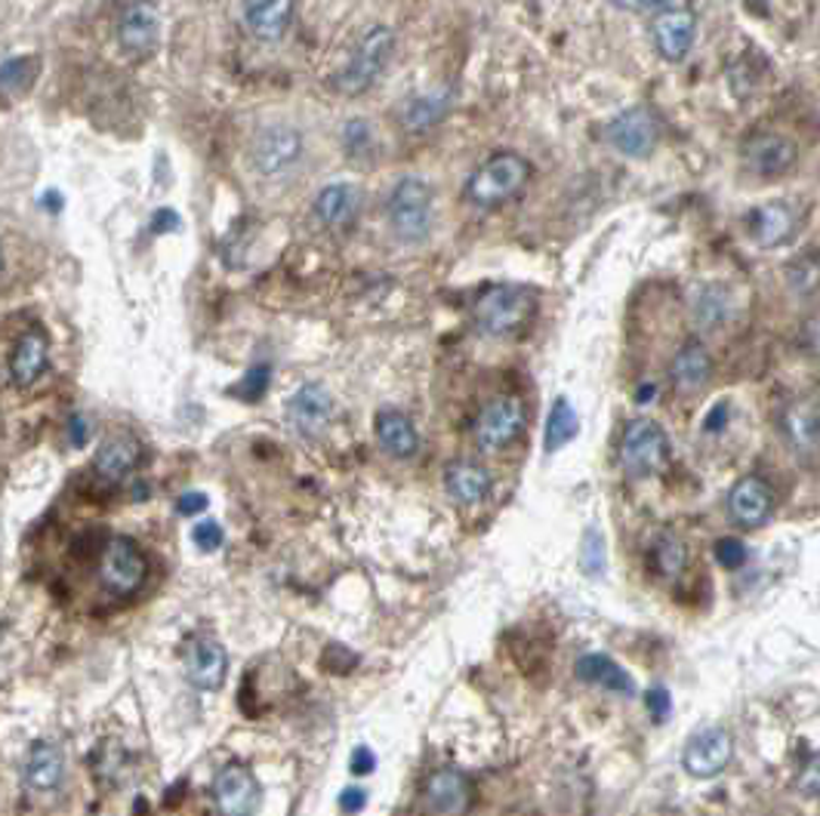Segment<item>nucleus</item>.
Segmentation results:
<instances>
[{
  "label": "nucleus",
  "mask_w": 820,
  "mask_h": 816,
  "mask_svg": "<svg viewBox=\"0 0 820 816\" xmlns=\"http://www.w3.org/2000/svg\"><path fill=\"white\" fill-rule=\"evenodd\" d=\"M531 161L518 152H496L466 182V201L478 209H496L518 197L531 182Z\"/></svg>",
  "instance_id": "f257e3e1"
},
{
  "label": "nucleus",
  "mask_w": 820,
  "mask_h": 816,
  "mask_svg": "<svg viewBox=\"0 0 820 816\" xmlns=\"http://www.w3.org/2000/svg\"><path fill=\"white\" fill-rule=\"evenodd\" d=\"M436 197L420 176H404L386 197V226L404 244H420L432 231Z\"/></svg>",
  "instance_id": "f03ea898"
},
{
  "label": "nucleus",
  "mask_w": 820,
  "mask_h": 816,
  "mask_svg": "<svg viewBox=\"0 0 820 816\" xmlns=\"http://www.w3.org/2000/svg\"><path fill=\"white\" fill-rule=\"evenodd\" d=\"M395 50V31L389 25H374L367 28L358 43L352 47V53L345 59V65L333 75V90L343 95H362L367 93L382 68L389 65Z\"/></svg>",
  "instance_id": "7ed1b4c3"
},
{
  "label": "nucleus",
  "mask_w": 820,
  "mask_h": 816,
  "mask_svg": "<svg viewBox=\"0 0 820 816\" xmlns=\"http://www.w3.org/2000/svg\"><path fill=\"white\" fill-rule=\"evenodd\" d=\"M534 308L537 296L525 286H488L476 299V323L488 336H513L525 323H531Z\"/></svg>",
  "instance_id": "20e7f679"
},
{
  "label": "nucleus",
  "mask_w": 820,
  "mask_h": 816,
  "mask_svg": "<svg viewBox=\"0 0 820 816\" xmlns=\"http://www.w3.org/2000/svg\"><path fill=\"white\" fill-rule=\"evenodd\" d=\"M303 133L293 124H268L250 142V167L266 179L285 176L287 170L297 167V161L303 157Z\"/></svg>",
  "instance_id": "39448f33"
},
{
  "label": "nucleus",
  "mask_w": 820,
  "mask_h": 816,
  "mask_svg": "<svg viewBox=\"0 0 820 816\" xmlns=\"http://www.w3.org/2000/svg\"><path fill=\"white\" fill-rule=\"evenodd\" d=\"M667 454V432H664L654 419H632L630 425H627V432H623V444H620L623 469H627L632 477H648L664 469Z\"/></svg>",
  "instance_id": "423d86ee"
},
{
  "label": "nucleus",
  "mask_w": 820,
  "mask_h": 816,
  "mask_svg": "<svg viewBox=\"0 0 820 816\" xmlns=\"http://www.w3.org/2000/svg\"><path fill=\"white\" fill-rule=\"evenodd\" d=\"M648 31L657 56L667 62H682L697 38V13L687 3H667L651 16Z\"/></svg>",
  "instance_id": "0eeeda50"
},
{
  "label": "nucleus",
  "mask_w": 820,
  "mask_h": 816,
  "mask_svg": "<svg viewBox=\"0 0 820 816\" xmlns=\"http://www.w3.org/2000/svg\"><path fill=\"white\" fill-rule=\"evenodd\" d=\"M605 139L617 154L630 157V161H645L654 154L657 142H660V124L648 109H630L620 112L608 127H605Z\"/></svg>",
  "instance_id": "6e6552de"
},
{
  "label": "nucleus",
  "mask_w": 820,
  "mask_h": 816,
  "mask_svg": "<svg viewBox=\"0 0 820 816\" xmlns=\"http://www.w3.org/2000/svg\"><path fill=\"white\" fill-rule=\"evenodd\" d=\"M525 432V404L516 395H500L481 407L476 419V444L481 450H503Z\"/></svg>",
  "instance_id": "1a4fd4ad"
},
{
  "label": "nucleus",
  "mask_w": 820,
  "mask_h": 816,
  "mask_svg": "<svg viewBox=\"0 0 820 816\" xmlns=\"http://www.w3.org/2000/svg\"><path fill=\"white\" fill-rule=\"evenodd\" d=\"M146 573H149V564H146V554L139 551L134 539L127 536H115L105 551H102V568H99V576H102V586L115 595H134L142 583H146Z\"/></svg>",
  "instance_id": "9d476101"
},
{
  "label": "nucleus",
  "mask_w": 820,
  "mask_h": 816,
  "mask_svg": "<svg viewBox=\"0 0 820 816\" xmlns=\"http://www.w3.org/2000/svg\"><path fill=\"white\" fill-rule=\"evenodd\" d=\"M744 167L759 179H778L783 173H790L799 161V145L796 139L783 133H759L746 139L744 152H741Z\"/></svg>",
  "instance_id": "9b49d317"
},
{
  "label": "nucleus",
  "mask_w": 820,
  "mask_h": 816,
  "mask_svg": "<svg viewBox=\"0 0 820 816\" xmlns=\"http://www.w3.org/2000/svg\"><path fill=\"white\" fill-rule=\"evenodd\" d=\"M161 40V13L149 0L130 3L117 22V43L127 59H149Z\"/></svg>",
  "instance_id": "f8f14e48"
},
{
  "label": "nucleus",
  "mask_w": 820,
  "mask_h": 816,
  "mask_svg": "<svg viewBox=\"0 0 820 816\" xmlns=\"http://www.w3.org/2000/svg\"><path fill=\"white\" fill-rule=\"evenodd\" d=\"M285 413L297 435L318 437L325 435L330 419H333V398L327 395L325 385L308 382V385L293 392V398L287 400Z\"/></svg>",
  "instance_id": "ddd939ff"
},
{
  "label": "nucleus",
  "mask_w": 820,
  "mask_h": 816,
  "mask_svg": "<svg viewBox=\"0 0 820 816\" xmlns=\"http://www.w3.org/2000/svg\"><path fill=\"white\" fill-rule=\"evenodd\" d=\"M685 770L697 779L719 777L731 761V737L722 727H704L685 742Z\"/></svg>",
  "instance_id": "4468645a"
},
{
  "label": "nucleus",
  "mask_w": 820,
  "mask_h": 816,
  "mask_svg": "<svg viewBox=\"0 0 820 816\" xmlns=\"http://www.w3.org/2000/svg\"><path fill=\"white\" fill-rule=\"evenodd\" d=\"M472 779L457 767H441L426 782V807L436 816H463L472 807Z\"/></svg>",
  "instance_id": "2eb2a0df"
},
{
  "label": "nucleus",
  "mask_w": 820,
  "mask_h": 816,
  "mask_svg": "<svg viewBox=\"0 0 820 816\" xmlns=\"http://www.w3.org/2000/svg\"><path fill=\"white\" fill-rule=\"evenodd\" d=\"M213 798H216V807L223 816H253L256 804H260V786L241 764H229L216 774Z\"/></svg>",
  "instance_id": "dca6fc26"
},
{
  "label": "nucleus",
  "mask_w": 820,
  "mask_h": 816,
  "mask_svg": "<svg viewBox=\"0 0 820 816\" xmlns=\"http://www.w3.org/2000/svg\"><path fill=\"white\" fill-rule=\"evenodd\" d=\"M799 213L786 201H771L749 213V234L762 250H778L799 234Z\"/></svg>",
  "instance_id": "f3484780"
},
{
  "label": "nucleus",
  "mask_w": 820,
  "mask_h": 816,
  "mask_svg": "<svg viewBox=\"0 0 820 816\" xmlns=\"http://www.w3.org/2000/svg\"><path fill=\"white\" fill-rule=\"evenodd\" d=\"M297 13V0H241V16L256 40L275 43L287 35Z\"/></svg>",
  "instance_id": "a211bd4d"
},
{
  "label": "nucleus",
  "mask_w": 820,
  "mask_h": 816,
  "mask_svg": "<svg viewBox=\"0 0 820 816\" xmlns=\"http://www.w3.org/2000/svg\"><path fill=\"white\" fill-rule=\"evenodd\" d=\"M226 668H229L226 650H223V645L211 641V638H194L186 647V678H189L191 687H198V690H219L223 681H226Z\"/></svg>",
  "instance_id": "6ab92c4d"
},
{
  "label": "nucleus",
  "mask_w": 820,
  "mask_h": 816,
  "mask_svg": "<svg viewBox=\"0 0 820 816\" xmlns=\"http://www.w3.org/2000/svg\"><path fill=\"white\" fill-rule=\"evenodd\" d=\"M315 219L325 228H349L355 219H358V209H362V191L352 182H333V186H325L315 197Z\"/></svg>",
  "instance_id": "aec40b11"
},
{
  "label": "nucleus",
  "mask_w": 820,
  "mask_h": 816,
  "mask_svg": "<svg viewBox=\"0 0 820 816\" xmlns=\"http://www.w3.org/2000/svg\"><path fill=\"white\" fill-rule=\"evenodd\" d=\"M454 109V95L451 90H441V93H417L401 99L395 105V120L399 127L411 130V133H422L429 127L441 124L447 114Z\"/></svg>",
  "instance_id": "412c9836"
},
{
  "label": "nucleus",
  "mask_w": 820,
  "mask_h": 816,
  "mask_svg": "<svg viewBox=\"0 0 820 816\" xmlns=\"http://www.w3.org/2000/svg\"><path fill=\"white\" fill-rule=\"evenodd\" d=\"M728 506H731V514L744 527H759L774 509V490L765 484L762 477L746 475L734 484V490L728 496Z\"/></svg>",
  "instance_id": "4be33fe9"
},
{
  "label": "nucleus",
  "mask_w": 820,
  "mask_h": 816,
  "mask_svg": "<svg viewBox=\"0 0 820 816\" xmlns=\"http://www.w3.org/2000/svg\"><path fill=\"white\" fill-rule=\"evenodd\" d=\"M491 487H494V477L478 462L459 459V462H451L444 469V490L459 506H476L481 499H488Z\"/></svg>",
  "instance_id": "5701e85b"
},
{
  "label": "nucleus",
  "mask_w": 820,
  "mask_h": 816,
  "mask_svg": "<svg viewBox=\"0 0 820 816\" xmlns=\"http://www.w3.org/2000/svg\"><path fill=\"white\" fill-rule=\"evenodd\" d=\"M669 377H672V385H676L682 395H697L706 382H709V377H712V358H709L704 342H685V345L676 352V358H672Z\"/></svg>",
  "instance_id": "b1692460"
},
{
  "label": "nucleus",
  "mask_w": 820,
  "mask_h": 816,
  "mask_svg": "<svg viewBox=\"0 0 820 816\" xmlns=\"http://www.w3.org/2000/svg\"><path fill=\"white\" fill-rule=\"evenodd\" d=\"M374 432H377L382 450L395 459H411L420 450V435H417L414 422L401 410H380L377 422H374Z\"/></svg>",
  "instance_id": "393cba45"
},
{
  "label": "nucleus",
  "mask_w": 820,
  "mask_h": 816,
  "mask_svg": "<svg viewBox=\"0 0 820 816\" xmlns=\"http://www.w3.org/2000/svg\"><path fill=\"white\" fill-rule=\"evenodd\" d=\"M43 370H47V336L40 330H31L13 348L10 377H13L16 385L28 388V385H35L43 377Z\"/></svg>",
  "instance_id": "a878e982"
},
{
  "label": "nucleus",
  "mask_w": 820,
  "mask_h": 816,
  "mask_svg": "<svg viewBox=\"0 0 820 816\" xmlns=\"http://www.w3.org/2000/svg\"><path fill=\"white\" fill-rule=\"evenodd\" d=\"M783 435L799 454H818L820 422L815 400H796L783 410Z\"/></svg>",
  "instance_id": "bb28decb"
},
{
  "label": "nucleus",
  "mask_w": 820,
  "mask_h": 816,
  "mask_svg": "<svg viewBox=\"0 0 820 816\" xmlns=\"http://www.w3.org/2000/svg\"><path fill=\"white\" fill-rule=\"evenodd\" d=\"M62 774H65V758L56 742H35L25 761V782L35 792H50L62 782Z\"/></svg>",
  "instance_id": "cd10ccee"
},
{
  "label": "nucleus",
  "mask_w": 820,
  "mask_h": 816,
  "mask_svg": "<svg viewBox=\"0 0 820 816\" xmlns=\"http://www.w3.org/2000/svg\"><path fill=\"white\" fill-rule=\"evenodd\" d=\"M577 678L586 684H595V687H605L610 693H635V684L632 678L614 663L605 653H586L577 660Z\"/></svg>",
  "instance_id": "c85d7f7f"
},
{
  "label": "nucleus",
  "mask_w": 820,
  "mask_h": 816,
  "mask_svg": "<svg viewBox=\"0 0 820 816\" xmlns=\"http://www.w3.org/2000/svg\"><path fill=\"white\" fill-rule=\"evenodd\" d=\"M139 456H142V450H139V444H136L134 437H109L99 447V454H96V472L102 477H109V481H121V477H127L134 472Z\"/></svg>",
  "instance_id": "c756f323"
},
{
  "label": "nucleus",
  "mask_w": 820,
  "mask_h": 816,
  "mask_svg": "<svg viewBox=\"0 0 820 816\" xmlns=\"http://www.w3.org/2000/svg\"><path fill=\"white\" fill-rule=\"evenodd\" d=\"M691 315H694L697 330H704V333L719 330V327L728 321V315H731V296H728L726 286L706 284L704 290L694 296V303H691Z\"/></svg>",
  "instance_id": "7c9ffc66"
},
{
  "label": "nucleus",
  "mask_w": 820,
  "mask_h": 816,
  "mask_svg": "<svg viewBox=\"0 0 820 816\" xmlns=\"http://www.w3.org/2000/svg\"><path fill=\"white\" fill-rule=\"evenodd\" d=\"M577 435H580V417L571 407V400L555 398L550 419H546V454L568 447Z\"/></svg>",
  "instance_id": "2f4dec72"
},
{
  "label": "nucleus",
  "mask_w": 820,
  "mask_h": 816,
  "mask_svg": "<svg viewBox=\"0 0 820 816\" xmlns=\"http://www.w3.org/2000/svg\"><path fill=\"white\" fill-rule=\"evenodd\" d=\"M38 68L40 62L35 56H20L3 62L0 65V95L20 99V95L28 93L35 87V80H38Z\"/></svg>",
  "instance_id": "473e14b6"
},
{
  "label": "nucleus",
  "mask_w": 820,
  "mask_h": 816,
  "mask_svg": "<svg viewBox=\"0 0 820 816\" xmlns=\"http://www.w3.org/2000/svg\"><path fill=\"white\" fill-rule=\"evenodd\" d=\"M651 564L654 570L660 573V576H679L682 570L687 568V549L685 543L679 539V536H672V533H664L657 543H654V551H651Z\"/></svg>",
  "instance_id": "72a5a7b5"
},
{
  "label": "nucleus",
  "mask_w": 820,
  "mask_h": 816,
  "mask_svg": "<svg viewBox=\"0 0 820 816\" xmlns=\"http://www.w3.org/2000/svg\"><path fill=\"white\" fill-rule=\"evenodd\" d=\"M820 268H818V250H805L799 259L790 263V286L799 296H815L818 293Z\"/></svg>",
  "instance_id": "f704fd0d"
},
{
  "label": "nucleus",
  "mask_w": 820,
  "mask_h": 816,
  "mask_svg": "<svg viewBox=\"0 0 820 816\" xmlns=\"http://www.w3.org/2000/svg\"><path fill=\"white\" fill-rule=\"evenodd\" d=\"M580 568L590 576H598L605 570V536L590 527L583 536V549H580Z\"/></svg>",
  "instance_id": "c9c22d12"
},
{
  "label": "nucleus",
  "mask_w": 820,
  "mask_h": 816,
  "mask_svg": "<svg viewBox=\"0 0 820 816\" xmlns=\"http://www.w3.org/2000/svg\"><path fill=\"white\" fill-rule=\"evenodd\" d=\"M345 149L352 157H358L362 161L364 152H374V130H370V124L362 120V117H355V120H349V127H345Z\"/></svg>",
  "instance_id": "e433bc0d"
},
{
  "label": "nucleus",
  "mask_w": 820,
  "mask_h": 816,
  "mask_svg": "<svg viewBox=\"0 0 820 816\" xmlns=\"http://www.w3.org/2000/svg\"><path fill=\"white\" fill-rule=\"evenodd\" d=\"M716 561L726 570H741L749 561V549H746L744 539H737V536H722L716 543Z\"/></svg>",
  "instance_id": "4c0bfd02"
},
{
  "label": "nucleus",
  "mask_w": 820,
  "mask_h": 816,
  "mask_svg": "<svg viewBox=\"0 0 820 816\" xmlns=\"http://www.w3.org/2000/svg\"><path fill=\"white\" fill-rule=\"evenodd\" d=\"M266 388H268V367L263 364V367H253L248 377L235 385V395L244 400H260L263 395H266Z\"/></svg>",
  "instance_id": "58836bf2"
},
{
  "label": "nucleus",
  "mask_w": 820,
  "mask_h": 816,
  "mask_svg": "<svg viewBox=\"0 0 820 816\" xmlns=\"http://www.w3.org/2000/svg\"><path fill=\"white\" fill-rule=\"evenodd\" d=\"M191 539H194V546H198L201 551H216L223 543H226V533H223V527H219L213 518H207V521L194 524Z\"/></svg>",
  "instance_id": "ea45409f"
},
{
  "label": "nucleus",
  "mask_w": 820,
  "mask_h": 816,
  "mask_svg": "<svg viewBox=\"0 0 820 816\" xmlns=\"http://www.w3.org/2000/svg\"><path fill=\"white\" fill-rule=\"evenodd\" d=\"M211 506V499L204 494H198V490H191V494H182L176 499V512L186 514V518H194V514H201L204 509Z\"/></svg>",
  "instance_id": "a19ab883"
},
{
  "label": "nucleus",
  "mask_w": 820,
  "mask_h": 816,
  "mask_svg": "<svg viewBox=\"0 0 820 816\" xmlns=\"http://www.w3.org/2000/svg\"><path fill=\"white\" fill-rule=\"evenodd\" d=\"M377 770V755L367 749V745H358L355 752H352V774L355 777H367V774H374Z\"/></svg>",
  "instance_id": "79ce46f5"
},
{
  "label": "nucleus",
  "mask_w": 820,
  "mask_h": 816,
  "mask_svg": "<svg viewBox=\"0 0 820 816\" xmlns=\"http://www.w3.org/2000/svg\"><path fill=\"white\" fill-rule=\"evenodd\" d=\"M645 703H648V712L657 718V722H660V718H667L669 709H672V700H669V693L664 690V687H654Z\"/></svg>",
  "instance_id": "37998d69"
},
{
  "label": "nucleus",
  "mask_w": 820,
  "mask_h": 816,
  "mask_svg": "<svg viewBox=\"0 0 820 816\" xmlns=\"http://www.w3.org/2000/svg\"><path fill=\"white\" fill-rule=\"evenodd\" d=\"M608 3L623 10V13H645V10H660V7L676 3V0H608Z\"/></svg>",
  "instance_id": "c03bdc74"
},
{
  "label": "nucleus",
  "mask_w": 820,
  "mask_h": 816,
  "mask_svg": "<svg viewBox=\"0 0 820 816\" xmlns=\"http://www.w3.org/2000/svg\"><path fill=\"white\" fill-rule=\"evenodd\" d=\"M726 425H728V400H719V404L706 413L704 432H709V435H719Z\"/></svg>",
  "instance_id": "a18cd8bd"
},
{
  "label": "nucleus",
  "mask_w": 820,
  "mask_h": 816,
  "mask_svg": "<svg viewBox=\"0 0 820 816\" xmlns=\"http://www.w3.org/2000/svg\"><path fill=\"white\" fill-rule=\"evenodd\" d=\"M364 804H367L364 789H343V795H340V811L343 814H358V811H364Z\"/></svg>",
  "instance_id": "49530a36"
},
{
  "label": "nucleus",
  "mask_w": 820,
  "mask_h": 816,
  "mask_svg": "<svg viewBox=\"0 0 820 816\" xmlns=\"http://www.w3.org/2000/svg\"><path fill=\"white\" fill-rule=\"evenodd\" d=\"M171 228H179L176 213H173V209H161V213L154 216V231H171Z\"/></svg>",
  "instance_id": "de8ad7c7"
},
{
  "label": "nucleus",
  "mask_w": 820,
  "mask_h": 816,
  "mask_svg": "<svg viewBox=\"0 0 820 816\" xmlns=\"http://www.w3.org/2000/svg\"><path fill=\"white\" fill-rule=\"evenodd\" d=\"M72 437H75V444H84V441H87V429H84V419H75V422H72Z\"/></svg>",
  "instance_id": "09e8293b"
},
{
  "label": "nucleus",
  "mask_w": 820,
  "mask_h": 816,
  "mask_svg": "<svg viewBox=\"0 0 820 816\" xmlns=\"http://www.w3.org/2000/svg\"><path fill=\"white\" fill-rule=\"evenodd\" d=\"M0 271H3V250H0Z\"/></svg>",
  "instance_id": "8fccbe9b"
}]
</instances>
